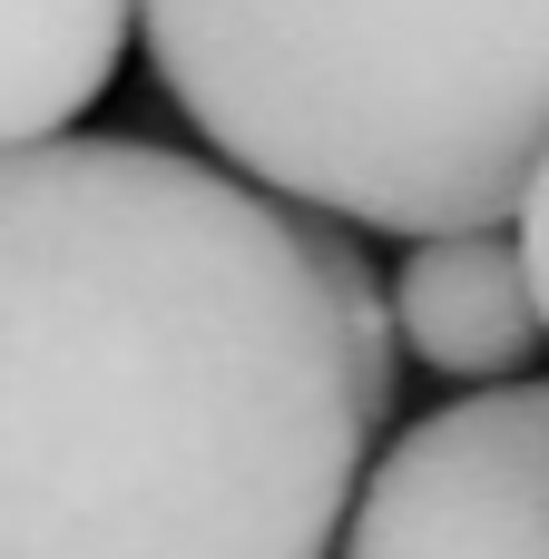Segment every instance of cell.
Masks as SVG:
<instances>
[{"label": "cell", "mask_w": 549, "mask_h": 559, "mask_svg": "<svg viewBox=\"0 0 549 559\" xmlns=\"http://www.w3.org/2000/svg\"><path fill=\"white\" fill-rule=\"evenodd\" d=\"M393 285L157 138L0 157V559H324L393 413Z\"/></svg>", "instance_id": "obj_1"}, {"label": "cell", "mask_w": 549, "mask_h": 559, "mask_svg": "<svg viewBox=\"0 0 549 559\" xmlns=\"http://www.w3.org/2000/svg\"><path fill=\"white\" fill-rule=\"evenodd\" d=\"M138 39L236 177L334 226H501L549 167V0H138Z\"/></svg>", "instance_id": "obj_2"}, {"label": "cell", "mask_w": 549, "mask_h": 559, "mask_svg": "<svg viewBox=\"0 0 549 559\" xmlns=\"http://www.w3.org/2000/svg\"><path fill=\"white\" fill-rule=\"evenodd\" d=\"M334 559H549V383L462 393L403 423Z\"/></svg>", "instance_id": "obj_3"}, {"label": "cell", "mask_w": 549, "mask_h": 559, "mask_svg": "<svg viewBox=\"0 0 549 559\" xmlns=\"http://www.w3.org/2000/svg\"><path fill=\"white\" fill-rule=\"evenodd\" d=\"M138 0H0V157L59 147L118 79Z\"/></svg>", "instance_id": "obj_5"}, {"label": "cell", "mask_w": 549, "mask_h": 559, "mask_svg": "<svg viewBox=\"0 0 549 559\" xmlns=\"http://www.w3.org/2000/svg\"><path fill=\"white\" fill-rule=\"evenodd\" d=\"M393 324H403V354L432 364L442 383H521V364L549 344L530 255L501 226L413 236L393 275Z\"/></svg>", "instance_id": "obj_4"}, {"label": "cell", "mask_w": 549, "mask_h": 559, "mask_svg": "<svg viewBox=\"0 0 549 559\" xmlns=\"http://www.w3.org/2000/svg\"><path fill=\"white\" fill-rule=\"evenodd\" d=\"M521 255H530V285H540V324H549V167L530 177V197H521Z\"/></svg>", "instance_id": "obj_6"}]
</instances>
